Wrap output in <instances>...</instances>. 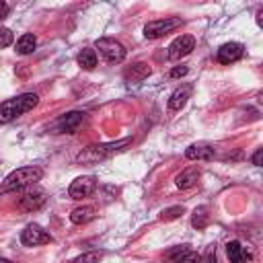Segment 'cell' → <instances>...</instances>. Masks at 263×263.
Listing matches in <instances>:
<instances>
[{"mask_svg":"<svg viewBox=\"0 0 263 263\" xmlns=\"http://www.w3.org/2000/svg\"><path fill=\"white\" fill-rule=\"evenodd\" d=\"M37 103H39V97L35 92H25V95H18L14 99H8V101L0 103V123H8V121L25 115Z\"/></svg>","mask_w":263,"mask_h":263,"instance_id":"cell-1","label":"cell"},{"mask_svg":"<svg viewBox=\"0 0 263 263\" xmlns=\"http://www.w3.org/2000/svg\"><path fill=\"white\" fill-rule=\"evenodd\" d=\"M41 177H43V173H41V168H37V166H23V168H16V171H12V173L4 179L0 191L6 193V191L25 189V187L37 183Z\"/></svg>","mask_w":263,"mask_h":263,"instance_id":"cell-2","label":"cell"},{"mask_svg":"<svg viewBox=\"0 0 263 263\" xmlns=\"http://www.w3.org/2000/svg\"><path fill=\"white\" fill-rule=\"evenodd\" d=\"M129 144V140H119V142H113V144H101V146H88L84 152H80L78 154V162H99V160H103V158H107V156H111V154H115V152H119V150H123L125 146Z\"/></svg>","mask_w":263,"mask_h":263,"instance_id":"cell-3","label":"cell"},{"mask_svg":"<svg viewBox=\"0 0 263 263\" xmlns=\"http://www.w3.org/2000/svg\"><path fill=\"white\" fill-rule=\"evenodd\" d=\"M97 49L103 53V58L107 60V62H111V64H119V62H123L125 60V47L119 43V41H115V39H109V37H103V39H99L97 41Z\"/></svg>","mask_w":263,"mask_h":263,"instance_id":"cell-4","label":"cell"},{"mask_svg":"<svg viewBox=\"0 0 263 263\" xmlns=\"http://www.w3.org/2000/svg\"><path fill=\"white\" fill-rule=\"evenodd\" d=\"M177 27H181V18H158L144 27V35H146V39H156V37L168 35Z\"/></svg>","mask_w":263,"mask_h":263,"instance_id":"cell-5","label":"cell"},{"mask_svg":"<svg viewBox=\"0 0 263 263\" xmlns=\"http://www.w3.org/2000/svg\"><path fill=\"white\" fill-rule=\"evenodd\" d=\"M51 234H47L39 224H29L23 232H21V242L27 247H37V245H47L51 242Z\"/></svg>","mask_w":263,"mask_h":263,"instance_id":"cell-6","label":"cell"},{"mask_svg":"<svg viewBox=\"0 0 263 263\" xmlns=\"http://www.w3.org/2000/svg\"><path fill=\"white\" fill-rule=\"evenodd\" d=\"M193 47H195V39H193L191 35H181V37H177V39L168 45V58H171V60H181V58H185L187 53H191Z\"/></svg>","mask_w":263,"mask_h":263,"instance_id":"cell-7","label":"cell"},{"mask_svg":"<svg viewBox=\"0 0 263 263\" xmlns=\"http://www.w3.org/2000/svg\"><path fill=\"white\" fill-rule=\"evenodd\" d=\"M82 121H84V113H80V111H72V113L62 115V117L53 123V129H55V132L72 134V132H76V129L82 125Z\"/></svg>","mask_w":263,"mask_h":263,"instance_id":"cell-8","label":"cell"},{"mask_svg":"<svg viewBox=\"0 0 263 263\" xmlns=\"http://www.w3.org/2000/svg\"><path fill=\"white\" fill-rule=\"evenodd\" d=\"M95 185L97 183H95L92 177H78V179L72 181L68 193H70L72 199H82V197H88L95 191Z\"/></svg>","mask_w":263,"mask_h":263,"instance_id":"cell-9","label":"cell"},{"mask_svg":"<svg viewBox=\"0 0 263 263\" xmlns=\"http://www.w3.org/2000/svg\"><path fill=\"white\" fill-rule=\"evenodd\" d=\"M45 199H47V197H45V191H43V189H29V191L23 193L18 205H21L23 210L31 212V210H39V208L45 203Z\"/></svg>","mask_w":263,"mask_h":263,"instance_id":"cell-10","label":"cell"},{"mask_svg":"<svg viewBox=\"0 0 263 263\" xmlns=\"http://www.w3.org/2000/svg\"><path fill=\"white\" fill-rule=\"evenodd\" d=\"M245 53V47L240 43H224L220 49H218V62L220 64H232L236 60H240Z\"/></svg>","mask_w":263,"mask_h":263,"instance_id":"cell-11","label":"cell"},{"mask_svg":"<svg viewBox=\"0 0 263 263\" xmlns=\"http://www.w3.org/2000/svg\"><path fill=\"white\" fill-rule=\"evenodd\" d=\"M226 255L230 259V263H249L253 259L251 253H247V249L238 242V240H230L226 245Z\"/></svg>","mask_w":263,"mask_h":263,"instance_id":"cell-12","label":"cell"},{"mask_svg":"<svg viewBox=\"0 0 263 263\" xmlns=\"http://www.w3.org/2000/svg\"><path fill=\"white\" fill-rule=\"evenodd\" d=\"M150 66L148 64H144V62H138V64H132L125 72H123V76H125V80L127 82H142L144 78H148L150 76Z\"/></svg>","mask_w":263,"mask_h":263,"instance_id":"cell-13","label":"cell"},{"mask_svg":"<svg viewBox=\"0 0 263 263\" xmlns=\"http://www.w3.org/2000/svg\"><path fill=\"white\" fill-rule=\"evenodd\" d=\"M185 158H189V160H210V158H214V148H210L208 144H193L185 150Z\"/></svg>","mask_w":263,"mask_h":263,"instance_id":"cell-14","label":"cell"},{"mask_svg":"<svg viewBox=\"0 0 263 263\" xmlns=\"http://www.w3.org/2000/svg\"><path fill=\"white\" fill-rule=\"evenodd\" d=\"M197 179H199V168L191 166V168H185L183 173H179V175L175 177V183H177V187H181V189H189V187H193V185L197 183Z\"/></svg>","mask_w":263,"mask_h":263,"instance_id":"cell-15","label":"cell"},{"mask_svg":"<svg viewBox=\"0 0 263 263\" xmlns=\"http://www.w3.org/2000/svg\"><path fill=\"white\" fill-rule=\"evenodd\" d=\"M187 99H189V86L177 88V90L171 95V99H168V109H171V111H179V109L187 103Z\"/></svg>","mask_w":263,"mask_h":263,"instance_id":"cell-16","label":"cell"},{"mask_svg":"<svg viewBox=\"0 0 263 263\" xmlns=\"http://www.w3.org/2000/svg\"><path fill=\"white\" fill-rule=\"evenodd\" d=\"M92 218H95V208H90V205L76 208V210L70 214V220H72L74 224H86V222H90Z\"/></svg>","mask_w":263,"mask_h":263,"instance_id":"cell-17","label":"cell"},{"mask_svg":"<svg viewBox=\"0 0 263 263\" xmlns=\"http://www.w3.org/2000/svg\"><path fill=\"white\" fill-rule=\"evenodd\" d=\"M35 45H37V39H35V35H33V33H25V35H23V37L16 41V53H21V55L33 53Z\"/></svg>","mask_w":263,"mask_h":263,"instance_id":"cell-18","label":"cell"},{"mask_svg":"<svg viewBox=\"0 0 263 263\" xmlns=\"http://www.w3.org/2000/svg\"><path fill=\"white\" fill-rule=\"evenodd\" d=\"M78 64H80L84 70H92V68L97 66V53H95V49H90V47L82 49V51L78 53Z\"/></svg>","mask_w":263,"mask_h":263,"instance_id":"cell-19","label":"cell"},{"mask_svg":"<svg viewBox=\"0 0 263 263\" xmlns=\"http://www.w3.org/2000/svg\"><path fill=\"white\" fill-rule=\"evenodd\" d=\"M208 208L205 205H201V208H195V212H193V218H191V224H193V228H197V230H201L205 224H208Z\"/></svg>","mask_w":263,"mask_h":263,"instance_id":"cell-20","label":"cell"},{"mask_svg":"<svg viewBox=\"0 0 263 263\" xmlns=\"http://www.w3.org/2000/svg\"><path fill=\"white\" fill-rule=\"evenodd\" d=\"M187 253H189V245H181V247L168 251V253H166V259H168V263H181V259H183Z\"/></svg>","mask_w":263,"mask_h":263,"instance_id":"cell-21","label":"cell"},{"mask_svg":"<svg viewBox=\"0 0 263 263\" xmlns=\"http://www.w3.org/2000/svg\"><path fill=\"white\" fill-rule=\"evenodd\" d=\"M181 214H183V205H173V208L162 210L160 220H164V222H168V220H177V218H181Z\"/></svg>","mask_w":263,"mask_h":263,"instance_id":"cell-22","label":"cell"},{"mask_svg":"<svg viewBox=\"0 0 263 263\" xmlns=\"http://www.w3.org/2000/svg\"><path fill=\"white\" fill-rule=\"evenodd\" d=\"M101 257H103V253H101V251H90V253H84V255L76 257L72 263H99V261H101Z\"/></svg>","mask_w":263,"mask_h":263,"instance_id":"cell-23","label":"cell"},{"mask_svg":"<svg viewBox=\"0 0 263 263\" xmlns=\"http://www.w3.org/2000/svg\"><path fill=\"white\" fill-rule=\"evenodd\" d=\"M10 43H12V31L0 27V47H6V45H10Z\"/></svg>","mask_w":263,"mask_h":263,"instance_id":"cell-24","label":"cell"},{"mask_svg":"<svg viewBox=\"0 0 263 263\" xmlns=\"http://www.w3.org/2000/svg\"><path fill=\"white\" fill-rule=\"evenodd\" d=\"M199 259H201V257H199L197 253H191V251H189V253L181 259V263H199Z\"/></svg>","mask_w":263,"mask_h":263,"instance_id":"cell-25","label":"cell"},{"mask_svg":"<svg viewBox=\"0 0 263 263\" xmlns=\"http://www.w3.org/2000/svg\"><path fill=\"white\" fill-rule=\"evenodd\" d=\"M199 263H216V255H214V249H208L205 255L199 259Z\"/></svg>","mask_w":263,"mask_h":263,"instance_id":"cell-26","label":"cell"},{"mask_svg":"<svg viewBox=\"0 0 263 263\" xmlns=\"http://www.w3.org/2000/svg\"><path fill=\"white\" fill-rule=\"evenodd\" d=\"M187 74V68L185 66H177L171 70V78H179V76H185Z\"/></svg>","mask_w":263,"mask_h":263,"instance_id":"cell-27","label":"cell"},{"mask_svg":"<svg viewBox=\"0 0 263 263\" xmlns=\"http://www.w3.org/2000/svg\"><path fill=\"white\" fill-rule=\"evenodd\" d=\"M8 12H10V6L6 2H0V18H4Z\"/></svg>","mask_w":263,"mask_h":263,"instance_id":"cell-28","label":"cell"},{"mask_svg":"<svg viewBox=\"0 0 263 263\" xmlns=\"http://www.w3.org/2000/svg\"><path fill=\"white\" fill-rule=\"evenodd\" d=\"M261 156H263V150L259 148V150L253 154V164H257V166H259V164H261Z\"/></svg>","mask_w":263,"mask_h":263,"instance_id":"cell-29","label":"cell"},{"mask_svg":"<svg viewBox=\"0 0 263 263\" xmlns=\"http://www.w3.org/2000/svg\"><path fill=\"white\" fill-rule=\"evenodd\" d=\"M0 263H12L10 259H0Z\"/></svg>","mask_w":263,"mask_h":263,"instance_id":"cell-30","label":"cell"}]
</instances>
